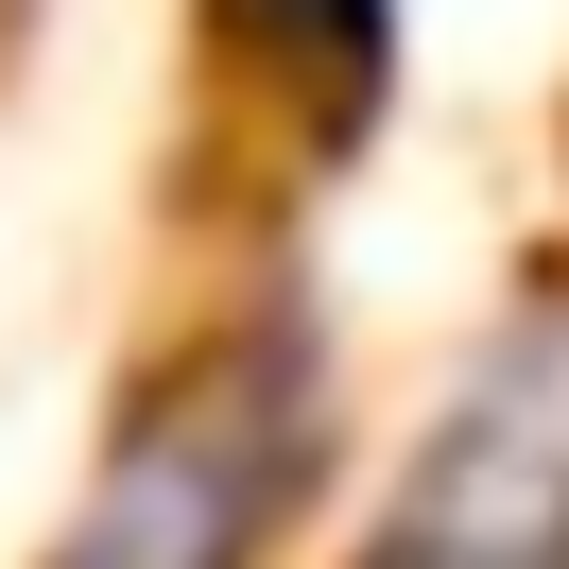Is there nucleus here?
<instances>
[{
  "instance_id": "f257e3e1",
  "label": "nucleus",
  "mask_w": 569,
  "mask_h": 569,
  "mask_svg": "<svg viewBox=\"0 0 569 569\" xmlns=\"http://www.w3.org/2000/svg\"><path fill=\"white\" fill-rule=\"evenodd\" d=\"M311 466H328V346L293 293H242L121 397L36 569H277V535L311 518Z\"/></svg>"
},
{
  "instance_id": "f03ea898",
  "label": "nucleus",
  "mask_w": 569,
  "mask_h": 569,
  "mask_svg": "<svg viewBox=\"0 0 569 569\" xmlns=\"http://www.w3.org/2000/svg\"><path fill=\"white\" fill-rule=\"evenodd\" d=\"M346 569H569V277L518 293L449 362V397L362 500Z\"/></svg>"
},
{
  "instance_id": "7ed1b4c3",
  "label": "nucleus",
  "mask_w": 569,
  "mask_h": 569,
  "mask_svg": "<svg viewBox=\"0 0 569 569\" xmlns=\"http://www.w3.org/2000/svg\"><path fill=\"white\" fill-rule=\"evenodd\" d=\"M224 52H259V87L346 121L380 87V52H397V0H224Z\"/></svg>"
}]
</instances>
